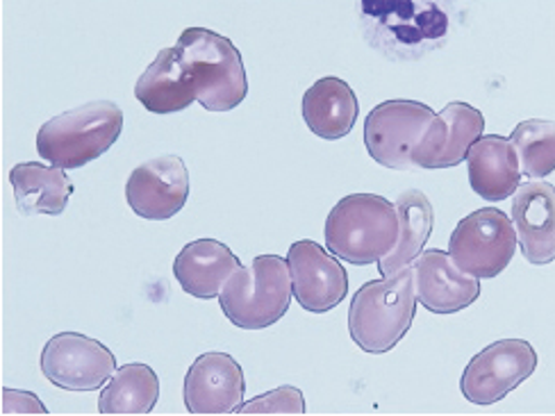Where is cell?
I'll use <instances>...</instances> for the list:
<instances>
[{
  "mask_svg": "<svg viewBox=\"0 0 555 416\" xmlns=\"http://www.w3.org/2000/svg\"><path fill=\"white\" fill-rule=\"evenodd\" d=\"M366 41L391 60H422L449 37L451 0H360Z\"/></svg>",
  "mask_w": 555,
  "mask_h": 416,
  "instance_id": "6da1fadb",
  "label": "cell"
},
{
  "mask_svg": "<svg viewBox=\"0 0 555 416\" xmlns=\"http://www.w3.org/2000/svg\"><path fill=\"white\" fill-rule=\"evenodd\" d=\"M416 303L412 264L383 281L362 285L349 310L351 339L364 353H389L412 328Z\"/></svg>",
  "mask_w": 555,
  "mask_h": 416,
  "instance_id": "7a4b0ae2",
  "label": "cell"
},
{
  "mask_svg": "<svg viewBox=\"0 0 555 416\" xmlns=\"http://www.w3.org/2000/svg\"><path fill=\"white\" fill-rule=\"evenodd\" d=\"M399 210L376 194H351L326 219V246L339 260L366 266L380 262L399 239Z\"/></svg>",
  "mask_w": 555,
  "mask_h": 416,
  "instance_id": "3957f363",
  "label": "cell"
},
{
  "mask_svg": "<svg viewBox=\"0 0 555 416\" xmlns=\"http://www.w3.org/2000/svg\"><path fill=\"white\" fill-rule=\"evenodd\" d=\"M124 132V109L112 101H91L46 121L37 153L64 171L80 169L105 155Z\"/></svg>",
  "mask_w": 555,
  "mask_h": 416,
  "instance_id": "277c9868",
  "label": "cell"
},
{
  "mask_svg": "<svg viewBox=\"0 0 555 416\" xmlns=\"http://www.w3.org/2000/svg\"><path fill=\"white\" fill-rule=\"evenodd\" d=\"M176 49L207 112H230L246 101L248 80L242 53L228 37L207 28H188Z\"/></svg>",
  "mask_w": 555,
  "mask_h": 416,
  "instance_id": "5b68a950",
  "label": "cell"
},
{
  "mask_svg": "<svg viewBox=\"0 0 555 416\" xmlns=\"http://www.w3.org/2000/svg\"><path fill=\"white\" fill-rule=\"evenodd\" d=\"M292 271L281 256H258L240 266L219 294L230 323L242 330H264L281 321L292 303Z\"/></svg>",
  "mask_w": 555,
  "mask_h": 416,
  "instance_id": "8992f818",
  "label": "cell"
},
{
  "mask_svg": "<svg viewBox=\"0 0 555 416\" xmlns=\"http://www.w3.org/2000/svg\"><path fill=\"white\" fill-rule=\"evenodd\" d=\"M515 223L499 207H482L462 219L449 239V256L476 277L501 275L517 252Z\"/></svg>",
  "mask_w": 555,
  "mask_h": 416,
  "instance_id": "52a82bcc",
  "label": "cell"
},
{
  "mask_svg": "<svg viewBox=\"0 0 555 416\" xmlns=\"http://www.w3.org/2000/svg\"><path fill=\"white\" fill-rule=\"evenodd\" d=\"M538 351L524 339H501L482 349L460 380L462 396L474 405H494L535 374Z\"/></svg>",
  "mask_w": 555,
  "mask_h": 416,
  "instance_id": "ba28073f",
  "label": "cell"
},
{
  "mask_svg": "<svg viewBox=\"0 0 555 416\" xmlns=\"http://www.w3.org/2000/svg\"><path fill=\"white\" fill-rule=\"evenodd\" d=\"M435 119V112L420 101H385L369 112L364 121V146L385 169L408 171L412 151Z\"/></svg>",
  "mask_w": 555,
  "mask_h": 416,
  "instance_id": "9c48e42d",
  "label": "cell"
},
{
  "mask_svg": "<svg viewBox=\"0 0 555 416\" xmlns=\"http://www.w3.org/2000/svg\"><path fill=\"white\" fill-rule=\"evenodd\" d=\"M117 372V358L99 339L60 333L46 341L41 374L66 391H96Z\"/></svg>",
  "mask_w": 555,
  "mask_h": 416,
  "instance_id": "30bf717a",
  "label": "cell"
},
{
  "mask_svg": "<svg viewBox=\"0 0 555 416\" xmlns=\"http://www.w3.org/2000/svg\"><path fill=\"white\" fill-rule=\"evenodd\" d=\"M190 198V171L182 157L162 155L139 165L126 182L130 210L149 221L173 219Z\"/></svg>",
  "mask_w": 555,
  "mask_h": 416,
  "instance_id": "8fae6325",
  "label": "cell"
},
{
  "mask_svg": "<svg viewBox=\"0 0 555 416\" xmlns=\"http://www.w3.org/2000/svg\"><path fill=\"white\" fill-rule=\"evenodd\" d=\"M287 262L294 296L304 310L312 314L331 312L349 294V273L317 242L300 239L292 244Z\"/></svg>",
  "mask_w": 555,
  "mask_h": 416,
  "instance_id": "7c38bea8",
  "label": "cell"
},
{
  "mask_svg": "<svg viewBox=\"0 0 555 416\" xmlns=\"http://www.w3.org/2000/svg\"><path fill=\"white\" fill-rule=\"evenodd\" d=\"M485 130L480 109L469 103H449L435 114L433 123L424 132L422 142L412 151L414 169H451L467 159L469 148Z\"/></svg>",
  "mask_w": 555,
  "mask_h": 416,
  "instance_id": "4fadbf2b",
  "label": "cell"
},
{
  "mask_svg": "<svg viewBox=\"0 0 555 416\" xmlns=\"http://www.w3.org/2000/svg\"><path fill=\"white\" fill-rule=\"evenodd\" d=\"M416 300L433 314H455L474 306L480 296V277L462 271L449 252L424 250L412 262Z\"/></svg>",
  "mask_w": 555,
  "mask_h": 416,
  "instance_id": "5bb4252c",
  "label": "cell"
},
{
  "mask_svg": "<svg viewBox=\"0 0 555 416\" xmlns=\"http://www.w3.org/2000/svg\"><path fill=\"white\" fill-rule=\"evenodd\" d=\"M244 389V372L233 355L205 353L184 378V407L192 414H235Z\"/></svg>",
  "mask_w": 555,
  "mask_h": 416,
  "instance_id": "9a60e30c",
  "label": "cell"
},
{
  "mask_svg": "<svg viewBox=\"0 0 555 416\" xmlns=\"http://www.w3.org/2000/svg\"><path fill=\"white\" fill-rule=\"evenodd\" d=\"M513 223L530 264L542 266L555 260V187L551 182L519 184L513 198Z\"/></svg>",
  "mask_w": 555,
  "mask_h": 416,
  "instance_id": "2e32d148",
  "label": "cell"
},
{
  "mask_svg": "<svg viewBox=\"0 0 555 416\" xmlns=\"http://www.w3.org/2000/svg\"><path fill=\"white\" fill-rule=\"evenodd\" d=\"M242 266L240 258L219 239H196L184 246L173 260V275L184 294L210 300Z\"/></svg>",
  "mask_w": 555,
  "mask_h": 416,
  "instance_id": "e0dca14e",
  "label": "cell"
},
{
  "mask_svg": "<svg viewBox=\"0 0 555 416\" xmlns=\"http://www.w3.org/2000/svg\"><path fill=\"white\" fill-rule=\"evenodd\" d=\"M469 184L482 200H507L521 182V161L511 139L482 134L467 155Z\"/></svg>",
  "mask_w": 555,
  "mask_h": 416,
  "instance_id": "ac0fdd59",
  "label": "cell"
},
{
  "mask_svg": "<svg viewBox=\"0 0 555 416\" xmlns=\"http://www.w3.org/2000/svg\"><path fill=\"white\" fill-rule=\"evenodd\" d=\"M300 114L312 134L335 142L356 128L360 105L349 82L328 76L306 91Z\"/></svg>",
  "mask_w": 555,
  "mask_h": 416,
  "instance_id": "d6986e66",
  "label": "cell"
},
{
  "mask_svg": "<svg viewBox=\"0 0 555 416\" xmlns=\"http://www.w3.org/2000/svg\"><path fill=\"white\" fill-rule=\"evenodd\" d=\"M134 96L153 114H173L196 101L194 82L184 68L178 49L159 51L134 84Z\"/></svg>",
  "mask_w": 555,
  "mask_h": 416,
  "instance_id": "ffe728a7",
  "label": "cell"
},
{
  "mask_svg": "<svg viewBox=\"0 0 555 416\" xmlns=\"http://www.w3.org/2000/svg\"><path fill=\"white\" fill-rule=\"evenodd\" d=\"M16 207L23 217H60L74 196V182L60 167L21 161L10 171Z\"/></svg>",
  "mask_w": 555,
  "mask_h": 416,
  "instance_id": "44dd1931",
  "label": "cell"
},
{
  "mask_svg": "<svg viewBox=\"0 0 555 416\" xmlns=\"http://www.w3.org/2000/svg\"><path fill=\"white\" fill-rule=\"evenodd\" d=\"M399 210V239L387 256L378 262L383 277L395 275L397 271L410 266L424 252L428 237L435 227V210L428 196L420 190H408L397 198Z\"/></svg>",
  "mask_w": 555,
  "mask_h": 416,
  "instance_id": "7402d4cb",
  "label": "cell"
},
{
  "mask_svg": "<svg viewBox=\"0 0 555 416\" xmlns=\"http://www.w3.org/2000/svg\"><path fill=\"white\" fill-rule=\"evenodd\" d=\"M159 399V378L149 364L132 362L114 372L101 391V414H149Z\"/></svg>",
  "mask_w": 555,
  "mask_h": 416,
  "instance_id": "603a6c76",
  "label": "cell"
},
{
  "mask_svg": "<svg viewBox=\"0 0 555 416\" xmlns=\"http://www.w3.org/2000/svg\"><path fill=\"white\" fill-rule=\"evenodd\" d=\"M511 142L519 155L521 171L542 180L555 171V121L528 119L515 126Z\"/></svg>",
  "mask_w": 555,
  "mask_h": 416,
  "instance_id": "cb8c5ba5",
  "label": "cell"
},
{
  "mask_svg": "<svg viewBox=\"0 0 555 416\" xmlns=\"http://www.w3.org/2000/svg\"><path fill=\"white\" fill-rule=\"evenodd\" d=\"M306 399L296 387H278L264 396L242 403L235 414H304Z\"/></svg>",
  "mask_w": 555,
  "mask_h": 416,
  "instance_id": "d4e9b609",
  "label": "cell"
}]
</instances>
